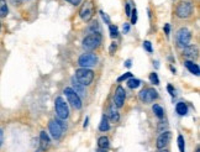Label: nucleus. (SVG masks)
Returning <instances> with one entry per match:
<instances>
[{"label": "nucleus", "instance_id": "5701e85b", "mask_svg": "<svg viewBox=\"0 0 200 152\" xmlns=\"http://www.w3.org/2000/svg\"><path fill=\"white\" fill-rule=\"evenodd\" d=\"M152 110H153L154 115H156L158 119H163V116H164V111H163V109H162V106H161V105L154 104V105L152 106Z\"/></svg>", "mask_w": 200, "mask_h": 152}, {"label": "nucleus", "instance_id": "b1692460", "mask_svg": "<svg viewBox=\"0 0 200 152\" xmlns=\"http://www.w3.org/2000/svg\"><path fill=\"white\" fill-rule=\"evenodd\" d=\"M178 147L180 152H185V143H184V137L179 135L178 136Z\"/></svg>", "mask_w": 200, "mask_h": 152}, {"label": "nucleus", "instance_id": "0eeeda50", "mask_svg": "<svg viewBox=\"0 0 200 152\" xmlns=\"http://www.w3.org/2000/svg\"><path fill=\"white\" fill-rule=\"evenodd\" d=\"M79 16H80L82 20L85 21V22H89L93 19V16H94V4H93L92 0L85 2L82 5V8L79 10Z\"/></svg>", "mask_w": 200, "mask_h": 152}, {"label": "nucleus", "instance_id": "c85d7f7f", "mask_svg": "<svg viewBox=\"0 0 200 152\" xmlns=\"http://www.w3.org/2000/svg\"><path fill=\"white\" fill-rule=\"evenodd\" d=\"M143 48L146 50L147 52H150V53H152V51H153V50H152V45H151L150 41H144V42H143Z\"/></svg>", "mask_w": 200, "mask_h": 152}, {"label": "nucleus", "instance_id": "f3484780", "mask_svg": "<svg viewBox=\"0 0 200 152\" xmlns=\"http://www.w3.org/2000/svg\"><path fill=\"white\" fill-rule=\"evenodd\" d=\"M185 67L188 68V71H189L190 73H193V74H195V75H199L200 69H199V66H198L196 63H194V62H192V61H185Z\"/></svg>", "mask_w": 200, "mask_h": 152}, {"label": "nucleus", "instance_id": "20e7f679", "mask_svg": "<svg viewBox=\"0 0 200 152\" xmlns=\"http://www.w3.org/2000/svg\"><path fill=\"white\" fill-rule=\"evenodd\" d=\"M193 14V4L189 2H180L175 8V15L179 19H188Z\"/></svg>", "mask_w": 200, "mask_h": 152}, {"label": "nucleus", "instance_id": "4c0bfd02", "mask_svg": "<svg viewBox=\"0 0 200 152\" xmlns=\"http://www.w3.org/2000/svg\"><path fill=\"white\" fill-rule=\"evenodd\" d=\"M3 140H4V132L2 129H0V146L3 145Z\"/></svg>", "mask_w": 200, "mask_h": 152}, {"label": "nucleus", "instance_id": "f03ea898", "mask_svg": "<svg viewBox=\"0 0 200 152\" xmlns=\"http://www.w3.org/2000/svg\"><path fill=\"white\" fill-rule=\"evenodd\" d=\"M76 79L82 84V85H89L92 84L94 79V72L89 68H79L76 71Z\"/></svg>", "mask_w": 200, "mask_h": 152}, {"label": "nucleus", "instance_id": "79ce46f5", "mask_svg": "<svg viewBox=\"0 0 200 152\" xmlns=\"http://www.w3.org/2000/svg\"><path fill=\"white\" fill-rule=\"evenodd\" d=\"M97 152H107V150H103V148H99Z\"/></svg>", "mask_w": 200, "mask_h": 152}, {"label": "nucleus", "instance_id": "aec40b11", "mask_svg": "<svg viewBox=\"0 0 200 152\" xmlns=\"http://www.w3.org/2000/svg\"><path fill=\"white\" fill-rule=\"evenodd\" d=\"M8 12H9V8L6 0H0V17H6Z\"/></svg>", "mask_w": 200, "mask_h": 152}, {"label": "nucleus", "instance_id": "2f4dec72", "mask_svg": "<svg viewBox=\"0 0 200 152\" xmlns=\"http://www.w3.org/2000/svg\"><path fill=\"white\" fill-rule=\"evenodd\" d=\"M116 48H117L116 43H111L110 50H109V53H110V54H114V53H115V51H116Z\"/></svg>", "mask_w": 200, "mask_h": 152}, {"label": "nucleus", "instance_id": "a19ab883", "mask_svg": "<svg viewBox=\"0 0 200 152\" xmlns=\"http://www.w3.org/2000/svg\"><path fill=\"white\" fill-rule=\"evenodd\" d=\"M88 121H89V118H85V121H84V127L88 126Z\"/></svg>", "mask_w": 200, "mask_h": 152}, {"label": "nucleus", "instance_id": "7c9ffc66", "mask_svg": "<svg viewBox=\"0 0 200 152\" xmlns=\"http://www.w3.org/2000/svg\"><path fill=\"white\" fill-rule=\"evenodd\" d=\"M100 15H101V17H103V20L106 22V24H110V19H109V16L104 12V11H100Z\"/></svg>", "mask_w": 200, "mask_h": 152}, {"label": "nucleus", "instance_id": "39448f33", "mask_svg": "<svg viewBox=\"0 0 200 152\" xmlns=\"http://www.w3.org/2000/svg\"><path fill=\"white\" fill-rule=\"evenodd\" d=\"M175 40H177V45L179 47H187L190 43L192 40V32L185 29V27H181L180 30H178L177 35H175Z\"/></svg>", "mask_w": 200, "mask_h": 152}, {"label": "nucleus", "instance_id": "423d86ee", "mask_svg": "<svg viewBox=\"0 0 200 152\" xmlns=\"http://www.w3.org/2000/svg\"><path fill=\"white\" fill-rule=\"evenodd\" d=\"M54 109H56L57 116H58L61 120H66V119L69 116L68 105H67V103L64 102V99H63L62 97L56 98V102H54Z\"/></svg>", "mask_w": 200, "mask_h": 152}, {"label": "nucleus", "instance_id": "a878e982", "mask_svg": "<svg viewBox=\"0 0 200 152\" xmlns=\"http://www.w3.org/2000/svg\"><path fill=\"white\" fill-rule=\"evenodd\" d=\"M117 35H119L117 27L114 26V25H110V36L113 37V39H115V37H117Z\"/></svg>", "mask_w": 200, "mask_h": 152}, {"label": "nucleus", "instance_id": "9d476101", "mask_svg": "<svg viewBox=\"0 0 200 152\" xmlns=\"http://www.w3.org/2000/svg\"><path fill=\"white\" fill-rule=\"evenodd\" d=\"M98 63V57L94 53H83L78 58V64L82 68H89Z\"/></svg>", "mask_w": 200, "mask_h": 152}, {"label": "nucleus", "instance_id": "bb28decb", "mask_svg": "<svg viewBox=\"0 0 200 152\" xmlns=\"http://www.w3.org/2000/svg\"><path fill=\"white\" fill-rule=\"evenodd\" d=\"M132 77V73H130V72H127V73H125L124 75H121V77H119L117 78V82L120 83V82H122V81H126V79H129V78H131Z\"/></svg>", "mask_w": 200, "mask_h": 152}, {"label": "nucleus", "instance_id": "f8f14e48", "mask_svg": "<svg viewBox=\"0 0 200 152\" xmlns=\"http://www.w3.org/2000/svg\"><path fill=\"white\" fill-rule=\"evenodd\" d=\"M171 139H172V132L171 131H164V132H162V134L159 135V137L157 139V148L158 150H162V148H164L169 142H171Z\"/></svg>", "mask_w": 200, "mask_h": 152}, {"label": "nucleus", "instance_id": "37998d69", "mask_svg": "<svg viewBox=\"0 0 200 152\" xmlns=\"http://www.w3.org/2000/svg\"><path fill=\"white\" fill-rule=\"evenodd\" d=\"M158 152H168V151H167V150H164V148H162V150H159Z\"/></svg>", "mask_w": 200, "mask_h": 152}, {"label": "nucleus", "instance_id": "ddd939ff", "mask_svg": "<svg viewBox=\"0 0 200 152\" xmlns=\"http://www.w3.org/2000/svg\"><path fill=\"white\" fill-rule=\"evenodd\" d=\"M183 56L187 58V61H192V60H196L199 57V50L196 46L189 45L187 47H184L183 50Z\"/></svg>", "mask_w": 200, "mask_h": 152}, {"label": "nucleus", "instance_id": "9b49d317", "mask_svg": "<svg viewBox=\"0 0 200 152\" xmlns=\"http://www.w3.org/2000/svg\"><path fill=\"white\" fill-rule=\"evenodd\" d=\"M125 98H126V92H125V89H124L121 85H119V87L116 88V90H115L114 105H115L116 108H121V106L124 105V103H125Z\"/></svg>", "mask_w": 200, "mask_h": 152}, {"label": "nucleus", "instance_id": "cd10ccee", "mask_svg": "<svg viewBox=\"0 0 200 152\" xmlns=\"http://www.w3.org/2000/svg\"><path fill=\"white\" fill-rule=\"evenodd\" d=\"M88 30L90 31V33H95V30H98V32H99V24L95 21L93 25H90V26H89Z\"/></svg>", "mask_w": 200, "mask_h": 152}, {"label": "nucleus", "instance_id": "7ed1b4c3", "mask_svg": "<svg viewBox=\"0 0 200 152\" xmlns=\"http://www.w3.org/2000/svg\"><path fill=\"white\" fill-rule=\"evenodd\" d=\"M101 40H103V37H101V35L99 32L90 33L83 40V47L85 50H88V51H92V50L99 47V45L101 43Z\"/></svg>", "mask_w": 200, "mask_h": 152}, {"label": "nucleus", "instance_id": "1a4fd4ad", "mask_svg": "<svg viewBox=\"0 0 200 152\" xmlns=\"http://www.w3.org/2000/svg\"><path fill=\"white\" fill-rule=\"evenodd\" d=\"M138 98L144 104H151L152 102H154L158 98V93L153 88H144L140 92Z\"/></svg>", "mask_w": 200, "mask_h": 152}, {"label": "nucleus", "instance_id": "393cba45", "mask_svg": "<svg viewBox=\"0 0 200 152\" xmlns=\"http://www.w3.org/2000/svg\"><path fill=\"white\" fill-rule=\"evenodd\" d=\"M150 81H151V83L154 84V85H158V84H159V78H158L157 73L153 72V73L150 74Z\"/></svg>", "mask_w": 200, "mask_h": 152}, {"label": "nucleus", "instance_id": "4468645a", "mask_svg": "<svg viewBox=\"0 0 200 152\" xmlns=\"http://www.w3.org/2000/svg\"><path fill=\"white\" fill-rule=\"evenodd\" d=\"M51 145V140L48 137V135L46 134V131H41L40 134V146H41V151H46Z\"/></svg>", "mask_w": 200, "mask_h": 152}, {"label": "nucleus", "instance_id": "49530a36", "mask_svg": "<svg viewBox=\"0 0 200 152\" xmlns=\"http://www.w3.org/2000/svg\"><path fill=\"white\" fill-rule=\"evenodd\" d=\"M0 30H2V22H0Z\"/></svg>", "mask_w": 200, "mask_h": 152}, {"label": "nucleus", "instance_id": "473e14b6", "mask_svg": "<svg viewBox=\"0 0 200 152\" xmlns=\"http://www.w3.org/2000/svg\"><path fill=\"white\" fill-rule=\"evenodd\" d=\"M122 31H124V33H127L130 31V24H127V22H125L124 24V27H122Z\"/></svg>", "mask_w": 200, "mask_h": 152}, {"label": "nucleus", "instance_id": "6ab92c4d", "mask_svg": "<svg viewBox=\"0 0 200 152\" xmlns=\"http://www.w3.org/2000/svg\"><path fill=\"white\" fill-rule=\"evenodd\" d=\"M109 129H110V124H109V119L106 118V115H103L101 121H100V124H99V130H100V131H103V132H105V131H107Z\"/></svg>", "mask_w": 200, "mask_h": 152}, {"label": "nucleus", "instance_id": "72a5a7b5", "mask_svg": "<svg viewBox=\"0 0 200 152\" xmlns=\"http://www.w3.org/2000/svg\"><path fill=\"white\" fill-rule=\"evenodd\" d=\"M167 89H168V92H169V94H171L172 97H174V95H175V90L173 89V87H172V85H168V87H167Z\"/></svg>", "mask_w": 200, "mask_h": 152}, {"label": "nucleus", "instance_id": "c9c22d12", "mask_svg": "<svg viewBox=\"0 0 200 152\" xmlns=\"http://www.w3.org/2000/svg\"><path fill=\"white\" fill-rule=\"evenodd\" d=\"M164 32L167 36H169V32H171V27H169V24H166L164 25Z\"/></svg>", "mask_w": 200, "mask_h": 152}, {"label": "nucleus", "instance_id": "a211bd4d", "mask_svg": "<svg viewBox=\"0 0 200 152\" xmlns=\"http://www.w3.org/2000/svg\"><path fill=\"white\" fill-rule=\"evenodd\" d=\"M175 110H177V112L179 114V115H187V112H188V106H187V104L185 103H183V102H179L177 105H175Z\"/></svg>", "mask_w": 200, "mask_h": 152}, {"label": "nucleus", "instance_id": "c756f323", "mask_svg": "<svg viewBox=\"0 0 200 152\" xmlns=\"http://www.w3.org/2000/svg\"><path fill=\"white\" fill-rule=\"evenodd\" d=\"M131 24H136L137 22V10L136 9H134L132 10V12H131Z\"/></svg>", "mask_w": 200, "mask_h": 152}, {"label": "nucleus", "instance_id": "6e6552de", "mask_svg": "<svg viewBox=\"0 0 200 152\" xmlns=\"http://www.w3.org/2000/svg\"><path fill=\"white\" fill-rule=\"evenodd\" d=\"M64 94H66V97H67V100H68V103L73 106L74 109H80L82 106H83V103H82V99H80V97L78 95V94L72 89V88H66L64 89V92H63Z\"/></svg>", "mask_w": 200, "mask_h": 152}, {"label": "nucleus", "instance_id": "e433bc0d", "mask_svg": "<svg viewBox=\"0 0 200 152\" xmlns=\"http://www.w3.org/2000/svg\"><path fill=\"white\" fill-rule=\"evenodd\" d=\"M126 15L131 16V9H130V4H126Z\"/></svg>", "mask_w": 200, "mask_h": 152}, {"label": "nucleus", "instance_id": "c03bdc74", "mask_svg": "<svg viewBox=\"0 0 200 152\" xmlns=\"http://www.w3.org/2000/svg\"><path fill=\"white\" fill-rule=\"evenodd\" d=\"M171 69H172V72H173V73H175V68H174V67H172V66H171Z\"/></svg>", "mask_w": 200, "mask_h": 152}, {"label": "nucleus", "instance_id": "ea45409f", "mask_svg": "<svg viewBox=\"0 0 200 152\" xmlns=\"http://www.w3.org/2000/svg\"><path fill=\"white\" fill-rule=\"evenodd\" d=\"M125 66H126V67H129V68H130V67H131V60H127V61H126V62H125Z\"/></svg>", "mask_w": 200, "mask_h": 152}, {"label": "nucleus", "instance_id": "f257e3e1", "mask_svg": "<svg viewBox=\"0 0 200 152\" xmlns=\"http://www.w3.org/2000/svg\"><path fill=\"white\" fill-rule=\"evenodd\" d=\"M67 129V125L63 123V120L61 119H56V120H51L48 124V130L51 132V135L53 139H61V136L63 135L64 130Z\"/></svg>", "mask_w": 200, "mask_h": 152}, {"label": "nucleus", "instance_id": "412c9836", "mask_svg": "<svg viewBox=\"0 0 200 152\" xmlns=\"http://www.w3.org/2000/svg\"><path fill=\"white\" fill-rule=\"evenodd\" d=\"M98 146L99 148H103V150H107L110 147V142H109V139L106 136H101L99 140H98Z\"/></svg>", "mask_w": 200, "mask_h": 152}, {"label": "nucleus", "instance_id": "a18cd8bd", "mask_svg": "<svg viewBox=\"0 0 200 152\" xmlns=\"http://www.w3.org/2000/svg\"><path fill=\"white\" fill-rule=\"evenodd\" d=\"M196 152H200V148H198V150H196Z\"/></svg>", "mask_w": 200, "mask_h": 152}, {"label": "nucleus", "instance_id": "58836bf2", "mask_svg": "<svg viewBox=\"0 0 200 152\" xmlns=\"http://www.w3.org/2000/svg\"><path fill=\"white\" fill-rule=\"evenodd\" d=\"M10 2H11L14 5H20V4H21V0H10Z\"/></svg>", "mask_w": 200, "mask_h": 152}, {"label": "nucleus", "instance_id": "f704fd0d", "mask_svg": "<svg viewBox=\"0 0 200 152\" xmlns=\"http://www.w3.org/2000/svg\"><path fill=\"white\" fill-rule=\"evenodd\" d=\"M66 2L70 3V4H73V5H79L82 0H66Z\"/></svg>", "mask_w": 200, "mask_h": 152}, {"label": "nucleus", "instance_id": "4be33fe9", "mask_svg": "<svg viewBox=\"0 0 200 152\" xmlns=\"http://www.w3.org/2000/svg\"><path fill=\"white\" fill-rule=\"evenodd\" d=\"M140 85H141V81L137 79V78L131 77V78L127 79V87H129L130 89H136V88H138Z\"/></svg>", "mask_w": 200, "mask_h": 152}, {"label": "nucleus", "instance_id": "dca6fc26", "mask_svg": "<svg viewBox=\"0 0 200 152\" xmlns=\"http://www.w3.org/2000/svg\"><path fill=\"white\" fill-rule=\"evenodd\" d=\"M106 118L110 119V121H113V123H117L119 121L120 115H119V112H117L115 105H111L110 108H109V112H107V116Z\"/></svg>", "mask_w": 200, "mask_h": 152}, {"label": "nucleus", "instance_id": "2eb2a0df", "mask_svg": "<svg viewBox=\"0 0 200 152\" xmlns=\"http://www.w3.org/2000/svg\"><path fill=\"white\" fill-rule=\"evenodd\" d=\"M72 84H73V89L79 97H84L85 95V90H84V85H82L77 79H76V77H73L72 78Z\"/></svg>", "mask_w": 200, "mask_h": 152}]
</instances>
